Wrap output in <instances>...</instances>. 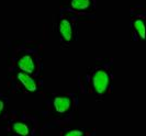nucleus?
Listing matches in <instances>:
<instances>
[{
	"label": "nucleus",
	"instance_id": "nucleus-1",
	"mask_svg": "<svg viewBox=\"0 0 146 136\" xmlns=\"http://www.w3.org/2000/svg\"><path fill=\"white\" fill-rule=\"evenodd\" d=\"M94 87H95L96 91L99 93V94H102L109 85V76L108 74L103 70H99L95 74L94 76Z\"/></svg>",
	"mask_w": 146,
	"mask_h": 136
},
{
	"label": "nucleus",
	"instance_id": "nucleus-2",
	"mask_svg": "<svg viewBox=\"0 0 146 136\" xmlns=\"http://www.w3.org/2000/svg\"><path fill=\"white\" fill-rule=\"evenodd\" d=\"M19 68L22 69L25 74H32L34 72V63L30 55H25L18 62Z\"/></svg>",
	"mask_w": 146,
	"mask_h": 136
},
{
	"label": "nucleus",
	"instance_id": "nucleus-3",
	"mask_svg": "<svg viewBox=\"0 0 146 136\" xmlns=\"http://www.w3.org/2000/svg\"><path fill=\"white\" fill-rule=\"evenodd\" d=\"M18 78L22 82V85L27 88V90H29L31 92H33V91L36 90V84H35V81L31 78L28 74L19 72L18 74Z\"/></svg>",
	"mask_w": 146,
	"mask_h": 136
},
{
	"label": "nucleus",
	"instance_id": "nucleus-4",
	"mask_svg": "<svg viewBox=\"0 0 146 136\" xmlns=\"http://www.w3.org/2000/svg\"><path fill=\"white\" fill-rule=\"evenodd\" d=\"M54 107H55V110L57 112L64 113L70 107V100L68 98H65V97H57L54 100Z\"/></svg>",
	"mask_w": 146,
	"mask_h": 136
},
{
	"label": "nucleus",
	"instance_id": "nucleus-5",
	"mask_svg": "<svg viewBox=\"0 0 146 136\" xmlns=\"http://www.w3.org/2000/svg\"><path fill=\"white\" fill-rule=\"evenodd\" d=\"M59 32L65 38V41H70L72 40V25L68 20H62L59 23Z\"/></svg>",
	"mask_w": 146,
	"mask_h": 136
},
{
	"label": "nucleus",
	"instance_id": "nucleus-6",
	"mask_svg": "<svg viewBox=\"0 0 146 136\" xmlns=\"http://www.w3.org/2000/svg\"><path fill=\"white\" fill-rule=\"evenodd\" d=\"M13 131H15L17 134H19V135L21 136H27L29 134V127L25 124L20 123V122L13 124Z\"/></svg>",
	"mask_w": 146,
	"mask_h": 136
},
{
	"label": "nucleus",
	"instance_id": "nucleus-7",
	"mask_svg": "<svg viewBox=\"0 0 146 136\" xmlns=\"http://www.w3.org/2000/svg\"><path fill=\"white\" fill-rule=\"evenodd\" d=\"M90 6V0H72V7L77 10H84Z\"/></svg>",
	"mask_w": 146,
	"mask_h": 136
},
{
	"label": "nucleus",
	"instance_id": "nucleus-8",
	"mask_svg": "<svg viewBox=\"0 0 146 136\" xmlns=\"http://www.w3.org/2000/svg\"><path fill=\"white\" fill-rule=\"evenodd\" d=\"M134 27H135L136 31L139 32V36L142 38H145V25H144V22L142 20H136L134 22Z\"/></svg>",
	"mask_w": 146,
	"mask_h": 136
},
{
	"label": "nucleus",
	"instance_id": "nucleus-9",
	"mask_svg": "<svg viewBox=\"0 0 146 136\" xmlns=\"http://www.w3.org/2000/svg\"><path fill=\"white\" fill-rule=\"evenodd\" d=\"M84 133L81 131H78V129H73V131H69L68 133H66L65 136H82Z\"/></svg>",
	"mask_w": 146,
	"mask_h": 136
},
{
	"label": "nucleus",
	"instance_id": "nucleus-10",
	"mask_svg": "<svg viewBox=\"0 0 146 136\" xmlns=\"http://www.w3.org/2000/svg\"><path fill=\"white\" fill-rule=\"evenodd\" d=\"M2 110H3V102L0 100V113L2 112Z\"/></svg>",
	"mask_w": 146,
	"mask_h": 136
}]
</instances>
